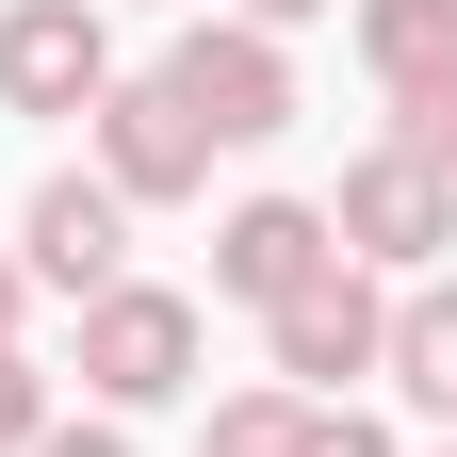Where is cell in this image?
Listing matches in <instances>:
<instances>
[{
    "instance_id": "cell-1",
    "label": "cell",
    "mask_w": 457,
    "mask_h": 457,
    "mask_svg": "<svg viewBox=\"0 0 457 457\" xmlns=\"http://www.w3.org/2000/svg\"><path fill=\"white\" fill-rule=\"evenodd\" d=\"M196 360H212V327H196V295H163V278H114V295H82V327H66V376H82L98 425L196 392Z\"/></svg>"
},
{
    "instance_id": "cell-2",
    "label": "cell",
    "mask_w": 457,
    "mask_h": 457,
    "mask_svg": "<svg viewBox=\"0 0 457 457\" xmlns=\"http://www.w3.org/2000/svg\"><path fill=\"white\" fill-rule=\"evenodd\" d=\"M376 343H392V278H360V262H327L311 295L262 311V360H278V392H295V409H360Z\"/></svg>"
},
{
    "instance_id": "cell-3",
    "label": "cell",
    "mask_w": 457,
    "mask_h": 457,
    "mask_svg": "<svg viewBox=\"0 0 457 457\" xmlns=\"http://www.w3.org/2000/svg\"><path fill=\"white\" fill-rule=\"evenodd\" d=\"M147 82L180 98L212 147H278V131H295V49L245 33V17H180V49H163Z\"/></svg>"
},
{
    "instance_id": "cell-4",
    "label": "cell",
    "mask_w": 457,
    "mask_h": 457,
    "mask_svg": "<svg viewBox=\"0 0 457 457\" xmlns=\"http://www.w3.org/2000/svg\"><path fill=\"white\" fill-rule=\"evenodd\" d=\"M327 245L360 262V278H441V245H457V180L376 131L360 163H343V196H327Z\"/></svg>"
},
{
    "instance_id": "cell-5",
    "label": "cell",
    "mask_w": 457,
    "mask_h": 457,
    "mask_svg": "<svg viewBox=\"0 0 457 457\" xmlns=\"http://www.w3.org/2000/svg\"><path fill=\"white\" fill-rule=\"evenodd\" d=\"M82 163H98L131 212H180V196H212V131H196V114L163 98L147 66H114V98L82 114Z\"/></svg>"
},
{
    "instance_id": "cell-6",
    "label": "cell",
    "mask_w": 457,
    "mask_h": 457,
    "mask_svg": "<svg viewBox=\"0 0 457 457\" xmlns=\"http://www.w3.org/2000/svg\"><path fill=\"white\" fill-rule=\"evenodd\" d=\"M17 278L33 295H114V278H131V196L98 180V163H49V180L17 196Z\"/></svg>"
},
{
    "instance_id": "cell-7",
    "label": "cell",
    "mask_w": 457,
    "mask_h": 457,
    "mask_svg": "<svg viewBox=\"0 0 457 457\" xmlns=\"http://www.w3.org/2000/svg\"><path fill=\"white\" fill-rule=\"evenodd\" d=\"M114 98V0H0V114H98Z\"/></svg>"
},
{
    "instance_id": "cell-8",
    "label": "cell",
    "mask_w": 457,
    "mask_h": 457,
    "mask_svg": "<svg viewBox=\"0 0 457 457\" xmlns=\"http://www.w3.org/2000/svg\"><path fill=\"white\" fill-rule=\"evenodd\" d=\"M343 245H327V196H228L212 212V295L228 311H278V295H311Z\"/></svg>"
},
{
    "instance_id": "cell-9",
    "label": "cell",
    "mask_w": 457,
    "mask_h": 457,
    "mask_svg": "<svg viewBox=\"0 0 457 457\" xmlns=\"http://www.w3.org/2000/svg\"><path fill=\"white\" fill-rule=\"evenodd\" d=\"M376 376L409 392L425 425H457V278H409V295H392V343H376Z\"/></svg>"
},
{
    "instance_id": "cell-10",
    "label": "cell",
    "mask_w": 457,
    "mask_h": 457,
    "mask_svg": "<svg viewBox=\"0 0 457 457\" xmlns=\"http://www.w3.org/2000/svg\"><path fill=\"white\" fill-rule=\"evenodd\" d=\"M343 33H360V66H376V82L457 66V0H343Z\"/></svg>"
},
{
    "instance_id": "cell-11",
    "label": "cell",
    "mask_w": 457,
    "mask_h": 457,
    "mask_svg": "<svg viewBox=\"0 0 457 457\" xmlns=\"http://www.w3.org/2000/svg\"><path fill=\"white\" fill-rule=\"evenodd\" d=\"M295 392H278V376H245V392H212V425H196V457H295Z\"/></svg>"
},
{
    "instance_id": "cell-12",
    "label": "cell",
    "mask_w": 457,
    "mask_h": 457,
    "mask_svg": "<svg viewBox=\"0 0 457 457\" xmlns=\"http://www.w3.org/2000/svg\"><path fill=\"white\" fill-rule=\"evenodd\" d=\"M392 147H409V163H441V180H457V66H425V82H392Z\"/></svg>"
},
{
    "instance_id": "cell-13",
    "label": "cell",
    "mask_w": 457,
    "mask_h": 457,
    "mask_svg": "<svg viewBox=\"0 0 457 457\" xmlns=\"http://www.w3.org/2000/svg\"><path fill=\"white\" fill-rule=\"evenodd\" d=\"M33 441H49V360L0 343V457H33Z\"/></svg>"
},
{
    "instance_id": "cell-14",
    "label": "cell",
    "mask_w": 457,
    "mask_h": 457,
    "mask_svg": "<svg viewBox=\"0 0 457 457\" xmlns=\"http://www.w3.org/2000/svg\"><path fill=\"white\" fill-rule=\"evenodd\" d=\"M295 457H409V441H392L376 409H311V425H295Z\"/></svg>"
},
{
    "instance_id": "cell-15",
    "label": "cell",
    "mask_w": 457,
    "mask_h": 457,
    "mask_svg": "<svg viewBox=\"0 0 457 457\" xmlns=\"http://www.w3.org/2000/svg\"><path fill=\"white\" fill-rule=\"evenodd\" d=\"M33 457H131V425H98V409L66 425V409H49V441H33Z\"/></svg>"
},
{
    "instance_id": "cell-16",
    "label": "cell",
    "mask_w": 457,
    "mask_h": 457,
    "mask_svg": "<svg viewBox=\"0 0 457 457\" xmlns=\"http://www.w3.org/2000/svg\"><path fill=\"white\" fill-rule=\"evenodd\" d=\"M212 17H245V33H278V49H295V33L327 17V0H212Z\"/></svg>"
},
{
    "instance_id": "cell-17",
    "label": "cell",
    "mask_w": 457,
    "mask_h": 457,
    "mask_svg": "<svg viewBox=\"0 0 457 457\" xmlns=\"http://www.w3.org/2000/svg\"><path fill=\"white\" fill-rule=\"evenodd\" d=\"M17 311H33V278H17V245H0V343H17Z\"/></svg>"
},
{
    "instance_id": "cell-18",
    "label": "cell",
    "mask_w": 457,
    "mask_h": 457,
    "mask_svg": "<svg viewBox=\"0 0 457 457\" xmlns=\"http://www.w3.org/2000/svg\"><path fill=\"white\" fill-rule=\"evenodd\" d=\"M441 457H457V441H441Z\"/></svg>"
}]
</instances>
